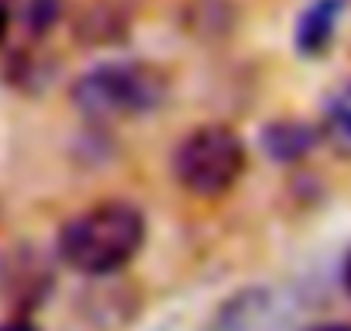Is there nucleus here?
Here are the masks:
<instances>
[{"mask_svg": "<svg viewBox=\"0 0 351 331\" xmlns=\"http://www.w3.org/2000/svg\"><path fill=\"white\" fill-rule=\"evenodd\" d=\"M320 141H324V135L317 124L293 121V117H279V121H269L262 128V152L282 166L303 162Z\"/></svg>", "mask_w": 351, "mask_h": 331, "instance_id": "nucleus-6", "label": "nucleus"}, {"mask_svg": "<svg viewBox=\"0 0 351 331\" xmlns=\"http://www.w3.org/2000/svg\"><path fill=\"white\" fill-rule=\"evenodd\" d=\"M248 152L231 124L210 121L186 131L172 148V176L186 194L200 201L224 197L245 176Z\"/></svg>", "mask_w": 351, "mask_h": 331, "instance_id": "nucleus-3", "label": "nucleus"}, {"mask_svg": "<svg viewBox=\"0 0 351 331\" xmlns=\"http://www.w3.org/2000/svg\"><path fill=\"white\" fill-rule=\"evenodd\" d=\"M52 286H56V269L38 245L18 242L0 255V297L14 307V314L38 310L49 300Z\"/></svg>", "mask_w": 351, "mask_h": 331, "instance_id": "nucleus-4", "label": "nucleus"}, {"mask_svg": "<svg viewBox=\"0 0 351 331\" xmlns=\"http://www.w3.org/2000/svg\"><path fill=\"white\" fill-rule=\"evenodd\" d=\"M320 135L337 155L351 159V83L327 97L320 114Z\"/></svg>", "mask_w": 351, "mask_h": 331, "instance_id": "nucleus-8", "label": "nucleus"}, {"mask_svg": "<svg viewBox=\"0 0 351 331\" xmlns=\"http://www.w3.org/2000/svg\"><path fill=\"white\" fill-rule=\"evenodd\" d=\"M148 235L145 214L131 201H104L73 214L56 235V255L80 276L107 279L134 262Z\"/></svg>", "mask_w": 351, "mask_h": 331, "instance_id": "nucleus-1", "label": "nucleus"}, {"mask_svg": "<svg viewBox=\"0 0 351 331\" xmlns=\"http://www.w3.org/2000/svg\"><path fill=\"white\" fill-rule=\"evenodd\" d=\"M131 28L128 11L117 0H93L86 4L76 18H73V38H80L83 45L104 49V45H117Z\"/></svg>", "mask_w": 351, "mask_h": 331, "instance_id": "nucleus-7", "label": "nucleus"}, {"mask_svg": "<svg viewBox=\"0 0 351 331\" xmlns=\"http://www.w3.org/2000/svg\"><path fill=\"white\" fill-rule=\"evenodd\" d=\"M341 286H344V293L351 297V249H348L344 259H341Z\"/></svg>", "mask_w": 351, "mask_h": 331, "instance_id": "nucleus-11", "label": "nucleus"}, {"mask_svg": "<svg viewBox=\"0 0 351 331\" xmlns=\"http://www.w3.org/2000/svg\"><path fill=\"white\" fill-rule=\"evenodd\" d=\"M66 4L62 0H21L18 4V21L28 38H45L59 21H62Z\"/></svg>", "mask_w": 351, "mask_h": 331, "instance_id": "nucleus-9", "label": "nucleus"}, {"mask_svg": "<svg viewBox=\"0 0 351 331\" xmlns=\"http://www.w3.org/2000/svg\"><path fill=\"white\" fill-rule=\"evenodd\" d=\"M341 14H344V0H313V4L296 18L293 49L303 59H320L337 35Z\"/></svg>", "mask_w": 351, "mask_h": 331, "instance_id": "nucleus-5", "label": "nucleus"}, {"mask_svg": "<svg viewBox=\"0 0 351 331\" xmlns=\"http://www.w3.org/2000/svg\"><path fill=\"white\" fill-rule=\"evenodd\" d=\"M306 331H351V324L348 321H327V324H313Z\"/></svg>", "mask_w": 351, "mask_h": 331, "instance_id": "nucleus-12", "label": "nucleus"}, {"mask_svg": "<svg viewBox=\"0 0 351 331\" xmlns=\"http://www.w3.org/2000/svg\"><path fill=\"white\" fill-rule=\"evenodd\" d=\"M0 331H38V324L28 314H14L8 321H0Z\"/></svg>", "mask_w": 351, "mask_h": 331, "instance_id": "nucleus-10", "label": "nucleus"}, {"mask_svg": "<svg viewBox=\"0 0 351 331\" xmlns=\"http://www.w3.org/2000/svg\"><path fill=\"white\" fill-rule=\"evenodd\" d=\"M76 111L97 124L145 117L169 97V76L141 59H104L76 76L69 90Z\"/></svg>", "mask_w": 351, "mask_h": 331, "instance_id": "nucleus-2", "label": "nucleus"}]
</instances>
